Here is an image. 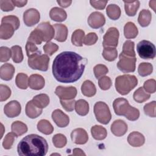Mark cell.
<instances>
[{
    "mask_svg": "<svg viewBox=\"0 0 156 156\" xmlns=\"http://www.w3.org/2000/svg\"><path fill=\"white\" fill-rule=\"evenodd\" d=\"M87 59L73 51H64L54 58L52 66V74L59 82L73 83L82 76Z\"/></svg>",
    "mask_w": 156,
    "mask_h": 156,
    "instance_id": "1",
    "label": "cell"
},
{
    "mask_svg": "<svg viewBox=\"0 0 156 156\" xmlns=\"http://www.w3.org/2000/svg\"><path fill=\"white\" fill-rule=\"evenodd\" d=\"M48 151V144L42 136L30 134L24 137L18 143L17 151L21 156H44Z\"/></svg>",
    "mask_w": 156,
    "mask_h": 156,
    "instance_id": "2",
    "label": "cell"
},
{
    "mask_svg": "<svg viewBox=\"0 0 156 156\" xmlns=\"http://www.w3.org/2000/svg\"><path fill=\"white\" fill-rule=\"evenodd\" d=\"M113 107L116 115L124 116L129 121H136L140 117L138 109L130 106L128 101L125 98H119L115 99Z\"/></svg>",
    "mask_w": 156,
    "mask_h": 156,
    "instance_id": "3",
    "label": "cell"
},
{
    "mask_svg": "<svg viewBox=\"0 0 156 156\" xmlns=\"http://www.w3.org/2000/svg\"><path fill=\"white\" fill-rule=\"evenodd\" d=\"M138 84V79L133 75L124 74L118 76L115 79L116 90L121 95L130 93Z\"/></svg>",
    "mask_w": 156,
    "mask_h": 156,
    "instance_id": "4",
    "label": "cell"
},
{
    "mask_svg": "<svg viewBox=\"0 0 156 156\" xmlns=\"http://www.w3.org/2000/svg\"><path fill=\"white\" fill-rule=\"evenodd\" d=\"M28 58L27 63L30 68L41 71H46L48 69L50 58L48 55L38 53Z\"/></svg>",
    "mask_w": 156,
    "mask_h": 156,
    "instance_id": "5",
    "label": "cell"
},
{
    "mask_svg": "<svg viewBox=\"0 0 156 156\" xmlns=\"http://www.w3.org/2000/svg\"><path fill=\"white\" fill-rule=\"evenodd\" d=\"M94 113L96 120L102 124H107L112 118L109 107L104 102L99 101L94 104Z\"/></svg>",
    "mask_w": 156,
    "mask_h": 156,
    "instance_id": "6",
    "label": "cell"
},
{
    "mask_svg": "<svg viewBox=\"0 0 156 156\" xmlns=\"http://www.w3.org/2000/svg\"><path fill=\"white\" fill-rule=\"evenodd\" d=\"M136 51L140 57L143 59H153L155 57V46L148 40L140 41L136 45Z\"/></svg>",
    "mask_w": 156,
    "mask_h": 156,
    "instance_id": "7",
    "label": "cell"
},
{
    "mask_svg": "<svg viewBox=\"0 0 156 156\" xmlns=\"http://www.w3.org/2000/svg\"><path fill=\"white\" fill-rule=\"evenodd\" d=\"M119 60L117 63V68L123 73H132L135 70L136 57H130L121 53L119 55Z\"/></svg>",
    "mask_w": 156,
    "mask_h": 156,
    "instance_id": "8",
    "label": "cell"
},
{
    "mask_svg": "<svg viewBox=\"0 0 156 156\" xmlns=\"http://www.w3.org/2000/svg\"><path fill=\"white\" fill-rule=\"evenodd\" d=\"M119 37V30L116 27H110L103 37L102 45L104 48H116L118 44Z\"/></svg>",
    "mask_w": 156,
    "mask_h": 156,
    "instance_id": "9",
    "label": "cell"
},
{
    "mask_svg": "<svg viewBox=\"0 0 156 156\" xmlns=\"http://www.w3.org/2000/svg\"><path fill=\"white\" fill-rule=\"evenodd\" d=\"M77 89L74 87L58 86L55 90V94L63 100L73 99L77 95Z\"/></svg>",
    "mask_w": 156,
    "mask_h": 156,
    "instance_id": "10",
    "label": "cell"
},
{
    "mask_svg": "<svg viewBox=\"0 0 156 156\" xmlns=\"http://www.w3.org/2000/svg\"><path fill=\"white\" fill-rule=\"evenodd\" d=\"M40 19V12L36 9H29L23 13V21L27 26L31 27L35 25L39 22Z\"/></svg>",
    "mask_w": 156,
    "mask_h": 156,
    "instance_id": "11",
    "label": "cell"
},
{
    "mask_svg": "<svg viewBox=\"0 0 156 156\" xmlns=\"http://www.w3.org/2000/svg\"><path fill=\"white\" fill-rule=\"evenodd\" d=\"M37 28L40 30L43 35V41H50L55 35L54 28L49 22H43L39 24Z\"/></svg>",
    "mask_w": 156,
    "mask_h": 156,
    "instance_id": "12",
    "label": "cell"
},
{
    "mask_svg": "<svg viewBox=\"0 0 156 156\" xmlns=\"http://www.w3.org/2000/svg\"><path fill=\"white\" fill-rule=\"evenodd\" d=\"M21 111V107L17 101H11L5 105L4 112L9 118H15L18 116Z\"/></svg>",
    "mask_w": 156,
    "mask_h": 156,
    "instance_id": "13",
    "label": "cell"
},
{
    "mask_svg": "<svg viewBox=\"0 0 156 156\" xmlns=\"http://www.w3.org/2000/svg\"><path fill=\"white\" fill-rule=\"evenodd\" d=\"M87 22L91 28L98 29L105 24V18L104 15L101 12H94L88 16Z\"/></svg>",
    "mask_w": 156,
    "mask_h": 156,
    "instance_id": "14",
    "label": "cell"
},
{
    "mask_svg": "<svg viewBox=\"0 0 156 156\" xmlns=\"http://www.w3.org/2000/svg\"><path fill=\"white\" fill-rule=\"evenodd\" d=\"M52 119L59 127H65L69 122V116L60 109H55L52 112Z\"/></svg>",
    "mask_w": 156,
    "mask_h": 156,
    "instance_id": "15",
    "label": "cell"
},
{
    "mask_svg": "<svg viewBox=\"0 0 156 156\" xmlns=\"http://www.w3.org/2000/svg\"><path fill=\"white\" fill-rule=\"evenodd\" d=\"M71 138L75 144H84L88 141V135L85 129L77 128L71 132Z\"/></svg>",
    "mask_w": 156,
    "mask_h": 156,
    "instance_id": "16",
    "label": "cell"
},
{
    "mask_svg": "<svg viewBox=\"0 0 156 156\" xmlns=\"http://www.w3.org/2000/svg\"><path fill=\"white\" fill-rule=\"evenodd\" d=\"M128 129L127 124L121 119L115 120L111 125L112 133L116 136H121L126 134Z\"/></svg>",
    "mask_w": 156,
    "mask_h": 156,
    "instance_id": "17",
    "label": "cell"
},
{
    "mask_svg": "<svg viewBox=\"0 0 156 156\" xmlns=\"http://www.w3.org/2000/svg\"><path fill=\"white\" fill-rule=\"evenodd\" d=\"M44 85L45 80L44 77L40 74H32L29 78V86L32 90H41L44 87Z\"/></svg>",
    "mask_w": 156,
    "mask_h": 156,
    "instance_id": "18",
    "label": "cell"
},
{
    "mask_svg": "<svg viewBox=\"0 0 156 156\" xmlns=\"http://www.w3.org/2000/svg\"><path fill=\"white\" fill-rule=\"evenodd\" d=\"M127 141L129 144L133 147H140L144 144L145 138L143 134L138 132L134 131L128 135Z\"/></svg>",
    "mask_w": 156,
    "mask_h": 156,
    "instance_id": "19",
    "label": "cell"
},
{
    "mask_svg": "<svg viewBox=\"0 0 156 156\" xmlns=\"http://www.w3.org/2000/svg\"><path fill=\"white\" fill-rule=\"evenodd\" d=\"M53 27L55 30V40L59 42L65 41L68 36L67 27L62 24H55Z\"/></svg>",
    "mask_w": 156,
    "mask_h": 156,
    "instance_id": "20",
    "label": "cell"
},
{
    "mask_svg": "<svg viewBox=\"0 0 156 156\" xmlns=\"http://www.w3.org/2000/svg\"><path fill=\"white\" fill-rule=\"evenodd\" d=\"M15 69L14 66L9 63H4L0 68V77L4 80H10L12 79L15 73Z\"/></svg>",
    "mask_w": 156,
    "mask_h": 156,
    "instance_id": "21",
    "label": "cell"
},
{
    "mask_svg": "<svg viewBox=\"0 0 156 156\" xmlns=\"http://www.w3.org/2000/svg\"><path fill=\"white\" fill-rule=\"evenodd\" d=\"M49 16L51 20L57 22L64 21L67 18V14L63 9L55 7L51 9L49 12Z\"/></svg>",
    "mask_w": 156,
    "mask_h": 156,
    "instance_id": "22",
    "label": "cell"
},
{
    "mask_svg": "<svg viewBox=\"0 0 156 156\" xmlns=\"http://www.w3.org/2000/svg\"><path fill=\"white\" fill-rule=\"evenodd\" d=\"M14 27L8 23H1L0 26V38L2 40H8L11 38L15 32Z\"/></svg>",
    "mask_w": 156,
    "mask_h": 156,
    "instance_id": "23",
    "label": "cell"
},
{
    "mask_svg": "<svg viewBox=\"0 0 156 156\" xmlns=\"http://www.w3.org/2000/svg\"><path fill=\"white\" fill-rule=\"evenodd\" d=\"M43 109L37 107L32 102V101H29L27 102L25 108V112L26 115L31 118L34 119L39 116L42 113Z\"/></svg>",
    "mask_w": 156,
    "mask_h": 156,
    "instance_id": "24",
    "label": "cell"
},
{
    "mask_svg": "<svg viewBox=\"0 0 156 156\" xmlns=\"http://www.w3.org/2000/svg\"><path fill=\"white\" fill-rule=\"evenodd\" d=\"M81 91L82 94L87 97H92L96 93V88L94 84L90 80H87L84 81L81 86Z\"/></svg>",
    "mask_w": 156,
    "mask_h": 156,
    "instance_id": "25",
    "label": "cell"
},
{
    "mask_svg": "<svg viewBox=\"0 0 156 156\" xmlns=\"http://www.w3.org/2000/svg\"><path fill=\"white\" fill-rule=\"evenodd\" d=\"M124 9L126 14L129 16H133L136 15L139 7V1H124Z\"/></svg>",
    "mask_w": 156,
    "mask_h": 156,
    "instance_id": "26",
    "label": "cell"
},
{
    "mask_svg": "<svg viewBox=\"0 0 156 156\" xmlns=\"http://www.w3.org/2000/svg\"><path fill=\"white\" fill-rule=\"evenodd\" d=\"M138 34V30L135 24L132 22H127L124 27V35L127 39L135 38Z\"/></svg>",
    "mask_w": 156,
    "mask_h": 156,
    "instance_id": "27",
    "label": "cell"
},
{
    "mask_svg": "<svg viewBox=\"0 0 156 156\" xmlns=\"http://www.w3.org/2000/svg\"><path fill=\"white\" fill-rule=\"evenodd\" d=\"M32 101L37 107L43 109L49 105L50 100L48 94L43 93L35 96Z\"/></svg>",
    "mask_w": 156,
    "mask_h": 156,
    "instance_id": "28",
    "label": "cell"
},
{
    "mask_svg": "<svg viewBox=\"0 0 156 156\" xmlns=\"http://www.w3.org/2000/svg\"><path fill=\"white\" fill-rule=\"evenodd\" d=\"M91 133L92 136L96 140H102L107 135L105 128L99 125H95L91 128Z\"/></svg>",
    "mask_w": 156,
    "mask_h": 156,
    "instance_id": "29",
    "label": "cell"
},
{
    "mask_svg": "<svg viewBox=\"0 0 156 156\" xmlns=\"http://www.w3.org/2000/svg\"><path fill=\"white\" fill-rule=\"evenodd\" d=\"M152 20L151 12L147 9H143L139 13L138 21L141 27H145L149 25Z\"/></svg>",
    "mask_w": 156,
    "mask_h": 156,
    "instance_id": "30",
    "label": "cell"
},
{
    "mask_svg": "<svg viewBox=\"0 0 156 156\" xmlns=\"http://www.w3.org/2000/svg\"><path fill=\"white\" fill-rule=\"evenodd\" d=\"M37 127L39 132L45 135H50L54 131V127L51 122L46 119H41L39 121Z\"/></svg>",
    "mask_w": 156,
    "mask_h": 156,
    "instance_id": "31",
    "label": "cell"
},
{
    "mask_svg": "<svg viewBox=\"0 0 156 156\" xmlns=\"http://www.w3.org/2000/svg\"><path fill=\"white\" fill-rule=\"evenodd\" d=\"M74 108L76 113L80 116H85L89 112V104L84 99H79L76 101Z\"/></svg>",
    "mask_w": 156,
    "mask_h": 156,
    "instance_id": "32",
    "label": "cell"
},
{
    "mask_svg": "<svg viewBox=\"0 0 156 156\" xmlns=\"http://www.w3.org/2000/svg\"><path fill=\"white\" fill-rule=\"evenodd\" d=\"M107 16L112 20H116L119 18L121 13L120 7L115 4H109L106 9Z\"/></svg>",
    "mask_w": 156,
    "mask_h": 156,
    "instance_id": "33",
    "label": "cell"
},
{
    "mask_svg": "<svg viewBox=\"0 0 156 156\" xmlns=\"http://www.w3.org/2000/svg\"><path fill=\"white\" fill-rule=\"evenodd\" d=\"M134 100L138 103H142L148 100L151 95L149 93L145 91L143 87L138 88L133 93V95Z\"/></svg>",
    "mask_w": 156,
    "mask_h": 156,
    "instance_id": "34",
    "label": "cell"
},
{
    "mask_svg": "<svg viewBox=\"0 0 156 156\" xmlns=\"http://www.w3.org/2000/svg\"><path fill=\"white\" fill-rule=\"evenodd\" d=\"M85 32L82 29H76L74 30L71 36V42L76 46H82Z\"/></svg>",
    "mask_w": 156,
    "mask_h": 156,
    "instance_id": "35",
    "label": "cell"
},
{
    "mask_svg": "<svg viewBox=\"0 0 156 156\" xmlns=\"http://www.w3.org/2000/svg\"><path fill=\"white\" fill-rule=\"evenodd\" d=\"M12 132L15 133L17 136H21L27 131V127L26 124L20 121H16L12 124Z\"/></svg>",
    "mask_w": 156,
    "mask_h": 156,
    "instance_id": "36",
    "label": "cell"
},
{
    "mask_svg": "<svg viewBox=\"0 0 156 156\" xmlns=\"http://www.w3.org/2000/svg\"><path fill=\"white\" fill-rule=\"evenodd\" d=\"M15 83L16 86L23 90H26L29 86V77L24 73H18L15 78Z\"/></svg>",
    "mask_w": 156,
    "mask_h": 156,
    "instance_id": "37",
    "label": "cell"
},
{
    "mask_svg": "<svg viewBox=\"0 0 156 156\" xmlns=\"http://www.w3.org/2000/svg\"><path fill=\"white\" fill-rule=\"evenodd\" d=\"M12 58L16 63H21L23 60V54L21 47L18 45L13 46L11 48Z\"/></svg>",
    "mask_w": 156,
    "mask_h": 156,
    "instance_id": "38",
    "label": "cell"
},
{
    "mask_svg": "<svg viewBox=\"0 0 156 156\" xmlns=\"http://www.w3.org/2000/svg\"><path fill=\"white\" fill-rule=\"evenodd\" d=\"M104 58L108 62L114 61L118 56V51L115 48H104L102 52Z\"/></svg>",
    "mask_w": 156,
    "mask_h": 156,
    "instance_id": "39",
    "label": "cell"
},
{
    "mask_svg": "<svg viewBox=\"0 0 156 156\" xmlns=\"http://www.w3.org/2000/svg\"><path fill=\"white\" fill-rule=\"evenodd\" d=\"M153 71V66L150 63H141L138 68V72L140 76L145 77L150 75Z\"/></svg>",
    "mask_w": 156,
    "mask_h": 156,
    "instance_id": "40",
    "label": "cell"
},
{
    "mask_svg": "<svg viewBox=\"0 0 156 156\" xmlns=\"http://www.w3.org/2000/svg\"><path fill=\"white\" fill-rule=\"evenodd\" d=\"M27 41L34 43L35 44H40L43 41V35L40 30L38 28H35L32 30L28 38Z\"/></svg>",
    "mask_w": 156,
    "mask_h": 156,
    "instance_id": "41",
    "label": "cell"
},
{
    "mask_svg": "<svg viewBox=\"0 0 156 156\" xmlns=\"http://www.w3.org/2000/svg\"><path fill=\"white\" fill-rule=\"evenodd\" d=\"M135 43L133 41L130 40H127L124 42L122 46V54L130 57H135L136 54L134 51Z\"/></svg>",
    "mask_w": 156,
    "mask_h": 156,
    "instance_id": "42",
    "label": "cell"
},
{
    "mask_svg": "<svg viewBox=\"0 0 156 156\" xmlns=\"http://www.w3.org/2000/svg\"><path fill=\"white\" fill-rule=\"evenodd\" d=\"M52 143L55 147L62 148L66 144L67 139L64 135L57 133L52 137Z\"/></svg>",
    "mask_w": 156,
    "mask_h": 156,
    "instance_id": "43",
    "label": "cell"
},
{
    "mask_svg": "<svg viewBox=\"0 0 156 156\" xmlns=\"http://www.w3.org/2000/svg\"><path fill=\"white\" fill-rule=\"evenodd\" d=\"M18 136L13 132L8 133L4 137L2 141V146L5 149H10L12 148L15 139Z\"/></svg>",
    "mask_w": 156,
    "mask_h": 156,
    "instance_id": "44",
    "label": "cell"
},
{
    "mask_svg": "<svg viewBox=\"0 0 156 156\" xmlns=\"http://www.w3.org/2000/svg\"><path fill=\"white\" fill-rule=\"evenodd\" d=\"M1 23H8L11 24L14 27L15 30L19 28L20 25V22L18 18L15 15H8L4 16L1 20Z\"/></svg>",
    "mask_w": 156,
    "mask_h": 156,
    "instance_id": "45",
    "label": "cell"
},
{
    "mask_svg": "<svg viewBox=\"0 0 156 156\" xmlns=\"http://www.w3.org/2000/svg\"><path fill=\"white\" fill-rule=\"evenodd\" d=\"M93 71L95 77L97 79H99L100 77L105 75L108 72V69L104 65L98 64L94 67Z\"/></svg>",
    "mask_w": 156,
    "mask_h": 156,
    "instance_id": "46",
    "label": "cell"
},
{
    "mask_svg": "<svg viewBox=\"0 0 156 156\" xmlns=\"http://www.w3.org/2000/svg\"><path fill=\"white\" fill-rule=\"evenodd\" d=\"M155 107H156V102L154 101L145 104L143 108L144 113L150 117L155 118L156 116Z\"/></svg>",
    "mask_w": 156,
    "mask_h": 156,
    "instance_id": "47",
    "label": "cell"
},
{
    "mask_svg": "<svg viewBox=\"0 0 156 156\" xmlns=\"http://www.w3.org/2000/svg\"><path fill=\"white\" fill-rule=\"evenodd\" d=\"M58 46L51 41L47 42L43 46V51L45 52V54L48 56L52 55L54 53H55L56 51H58Z\"/></svg>",
    "mask_w": 156,
    "mask_h": 156,
    "instance_id": "48",
    "label": "cell"
},
{
    "mask_svg": "<svg viewBox=\"0 0 156 156\" xmlns=\"http://www.w3.org/2000/svg\"><path fill=\"white\" fill-rule=\"evenodd\" d=\"M98 85L101 90H107L111 87L112 85V82L109 77L102 76L99 79Z\"/></svg>",
    "mask_w": 156,
    "mask_h": 156,
    "instance_id": "49",
    "label": "cell"
},
{
    "mask_svg": "<svg viewBox=\"0 0 156 156\" xmlns=\"http://www.w3.org/2000/svg\"><path fill=\"white\" fill-rule=\"evenodd\" d=\"M144 90L148 93H154L156 91V82L154 79H148L143 84Z\"/></svg>",
    "mask_w": 156,
    "mask_h": 156,
    "instance_id": "50",
    "label": "cell"
},
{
    "mask_svg": "<svg viewBox=\"0 0 156 156\" xmlns=\"http://www.w3.org/2000/svg\"><path fill=\"white\" fill-rule=\"evenodd\" d=\"M12 56V51L6 46H1L0 48V62H5L9 60Z\"/></svg>",
    "mask_w": 156,
    "mask_h": 156,
    "instance_id": "51",
    "label": "cell"
},
{
    "mask_svg": "<svg viewBox=\"0 0 156 156\" xmlns=\"http://www.w3.org/2000/svg\"><path fill=\"white\" fill-rule=\"evenodd\" d=\"M11 95V90L5 85H0V101L2 102L8 99Z\"/></svg>",
    "mask_w": 156,
    "mask_h": 156,
    "instance_id": "52",
    "label": "cell"
},
{
    "mask_svg": "<svg viewBox=\"0 0 156 156\" xmlns=\"http://www.w3.org/2000/svg\"><path fill=\"white\" fill-rule=\"evenodd\" d=\"M26 51L27 55L28 57H31L38 53H41V52L38 50V48L36 46L35 44L30 41H27L26 43Z\"/></svg>",
    "mask_w": 156,
    "mask_h": 156,
    "instance_id": "53",
    "label": "cell"
},
{
    "mask_svg": "<svg viewBox=\"0 0 156 156\" xmlns=\"http://www.w3.org/2000/svg\"><path fill=\"white\" fill-rule=\"evenodd\" d=\"M98 40L97 34L94 32H90L83 39V43L85 45L90 46L95 44Z\"/></svg>",
    "mask_w": 156,
    "mask_h": 156,
    "instance_id": "54",
    "label": "cell"
},
{
    "mask_svg": "<svg viewBox=\"0 0 156 156\" xmlns=\"http://www.w3.org/2000/svg\"><path fill=\"white\" fill-rule=\"evenodd\" d=\"M60 102L61 105H62L63 108L67 112H72L73 111L75 107V100L69 99V100H63L60 99Z\"/></svg>",
    "mask_w": 156,
    "mask_h": 156,
    "instance_id": "55",
    "label": "cell"
},
{
    "mask_svg": "<svg viewBox=\"0 0 156 156\" xmlns=\"http://www.w3.org/2000/svg\"><path fill=\"white\" fill-rule=\"evenodd\" d=\"M1 9L4 12H9L14 9L15 5L12 1L10 0H1L0 1Z\"/></svg>",
    "mask_w": 156,
    "mask_h": 156,
    "instance_id": "56",
    "label": "cell"
},
{
    "mask_svg": "<svg viewBox=\"0 0 156 156\" xmlns=\"http://www.w3.org/2000/svg\"><path fill=\"white\" fill-rule=\"evenodd\" d=\"M108 1H90V3L93 7L98 10H103L107 4Z\"/></svg>",
    "mask_w": 156,
    "mask_h": 156,
    "instance_id": "57",
    "label": "cell"
},
{
    "mask_svg": "<svg viewBox=\"0 0 156 156\" xmlns=\"http://www.w3.org/2000/svg\"><path fill=\"white\" fill-rule=\"evenodd\" d=\"M12 2L15 6H16L18 7H22L26 5L27 3V1H16V0H12Z\"/></svg>",
    "mask_w": 156,
    "mask_h": 156,
    "instance_id": "58",
    "label": "cell"
},
{
    "mask_svg": "<svg viewBox=\"0 0 156 156\" xmlns=\"http://www.w3.org/2000/svg\"><path fill=\"white\" fill-rule=\"evenodd\" d=\"M57 2L62 7L66 8L69 7L71 4L72 1H57Z\"/></svg>",
    "mask_w": 156,
    "mask_h": 156,
    "instance_id": "59",
    "label": "cell"
},
{
    "mask_svg": "<svg viewBox=\"0 0 156 156\" xmlns=\"http://www.w3.org/2000/svg\"><path fill=\"white\" fill-rule=\"evenodd\" d=\"M73 155H85V152L80 148H74L73 151Z\"/></svg>",
    "mask_w": 156,
    "mask_h": 156,
    "instance_id": "60",
    "label": "cell"
},
{
    "mask_svg": "<svg viewBox=\"0 0 156 156\" xmlns=\"http://www.w3.org/2000/svg\"><path fill=\"white\" fill-rule=\"evenodd\" d=\"M155 4H156V1H149V7L152 8L154 12H155Z\"/></svg>",
    "mask_w": 156,
    "mask_h": 156,
    "instance_id": "61",
    "label": "cell"
},
{
    "mask_svg": "<svg viewBox=\"0 0 156 156\" xmlns=\"http://www.w3.org/2000/svg\"><path fill=\"white\" fill-rule=\"evenodd\" d=\"M60 155V154H57V153H54V154H52L51 155Z\"/></svg>",
    "mask_w": 156,
    "mask_h": 156,
    "instance_id": "62",
    "label": "cell"
}]
</instances>
